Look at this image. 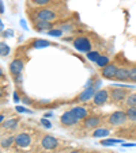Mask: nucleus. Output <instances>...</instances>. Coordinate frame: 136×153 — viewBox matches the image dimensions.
I'll return each instance as SVG.
<instances>
[{"label": "nucleus", "mask_w": 136, "mask_h": 153, "mask_svg": "<svg viewBox=\"0 0 136 153\" xmlns=\"http://www.w3.org/2000/svg\"><path fill=\"white\" fill-rule=\"evenodd\" d=\"M129 69L128 67H119V71H117L116 75V80L119 81H127L129 80Z\"/></svg>", "instance_id": "nucleus-16"}, {"label": "nucleus", "mask_w": 136, "mask_h": 153, "mask_svg": "<svg viewBox=\"0 0 136 153\" xmlns=\"http://www.w3.org/2000/svg\"><path fill=\"white\" fill-rule=\"evenodd\" d=\"M129 81L136 83V65L135 67H131V69H129Z\"/></svg>", "instance_id": "nucleus-28"}, {"label": "nucleus", "mask_w": 136, "mask_h": 153, "mask_svg": "<svg viewBox=\"0 0 136 153\" xmlns=\"http://www.w3.org/2000/svg\"><path fill=\"white\" fill-rule=\"evenodd\" d=\"M33 27L37 31H49L53 29V23L49 22H42V20H34L33 22Z\"/></svg>", "instance_id": "nucleus-15"}, {"label": "nucleus", "mask_w": 136, "mask_h": 153, "mask_svg": "<svg viewBox=\"0 0 136 153\" xmlns=\"http://www.w3.org/2000/svg\"><path fill=\"white\" fill-rule=\"evenodd\" d=\"M68 153H80V152H79V150H70Z\"/></svg>", "instance_id": "nucleus-33"}, {"label": "nucleus", "mask_w": 136, "mask_h": 153, "mask_svg": "<svg viewBox=\"0 0 136 153\" xmlns=\"http://www.w3.org/2000/svg\"><path fill=\"white\" fill-rule=\"evenodd\" d=\"M102 123V118L98 115H90L89 118H86L83 121V127L87 130H95L99 127V125Z\"/></svg>", "instance_id": "nucleus-11"}, {"label": "nucleus", "mask_w": 136, "mask_h": 153, "mask_svg": "<svg viewBox=\"0 0 136 153\" xmlns=\"http://www.w3.org/2000/svg\"><path fill=\"white\" fill-rule=\"evenodd\" d=\"M101 53L99 52H97V50H93V52H89L86 54V57H87V60L89 61H91V62H97L98 61V58L101 57Z\"/></svg>", "instance_id": "nucleus-21"}, {"label": "nucleus", "mask_w": 136, "mask_h": 153, "mask_svg": "<svg viewBox=\"0 0 136 153\" xmlns=\"http://www.w3.org/2000/svg\"><path fill=\"white\" fill-rule=\"evenodd\" d=\"M15 145L22 149L25 148H29L32 145V137L29 136L27 133H19L15 136Z\"/></svg>", "instance_id": "nucleus-12"}, {"label": "nucleus", "mask_w": 136, "mask_h": 153, "mask_svg": "<svg viewBox=\"0 0 136 153\" xmlns=\"http://www.w3.org/2000/svg\"><path fill=\"white\" fill-rule=\"evenodd\" d=\"M109 100H110V92H109V90H105V88H102V90L97 91V94L94 95L93 104H94V106H97V107H101V106H104V104H106Z\"/></svg>", "instance_id": "nucleus-6"}, {"label": "nucleus", "mask_w": 136, "mask_h": 153, "mask_svg": "<svg viewBox=\"0 0 136 153\" xmlns=\"http://www.w3.org/2000/svg\"><path fill=\"white\" fill-rule=\"evenodd\" d=\"M23 67H25V62L22 58H15V60L11 61V64H10V73H11L14 77H18V76L22 75V72H23Z\"/></svg>", "instance_id": "nucleus-10"}, {"label": "nucleus", "mask_w": 136, "mask_h": 153, "mask_svg": "<svg viewBox=\"0 0 136 153\" xmlns=\"http://www.w3.org/2000/svg\"><path fill=\"white\" fill-rule=\"evenodd\" d=\"M110 134V130L107 127H98V129L93 130V137L94 138H105Z\"/></svg>", "instance_id": "nucleus-17"}, {"label": "nucleus", "mask_w": 136, "mask_h": 153, "mask_svg": "<svg viewBox=\"0 0 136 153\" xmlns=\"http://www.w3.org/2000/svg\"><path fill=\"white\" fill-rule=\"evenodd\" d=\"M98 85L99 83H97L95 85H91V87H87L86 90H83L80 94L78 95V98H76V100L80 102V103H86V102H90L94 99V95L97 94V91H98Z\"/></svg>", "instance_id": "nucleus-5"}, {"label": "nucleus", "mask_w": 136, "mask_h": 153, "mask_svg": "<svg viewBox=\"0 0 136 153\" xmlns=\"http://www.w3.org/2000/svg\"><path fill=\"white\" fill-rule=\"evenodd\" d=\"M128 121V117H127V113L125 111H114V113L109 114L106 118V122L113 127H120L122 125H125Z\"/></svg>", "instance_id": "nucleus-2"}, {"label": "nucleus", "mask_w": 136, "mask_h": 153, "mask_svg": "<svg viewBox=\"0 0 136 153\" xmlns=\"http://www.w3.org/2000/svg\"><path fill=\"white\" fill-rule=\"evenodd\" d=\"M34 6L40 7V8H44V7H47V6H50V4L55 3V0H30Z\"/></svg>", "instance_id": "nucleus-18"}, {"label": "nucleus", "mask_w": 136, "mask_h": 153, "mask_svg": "<svg viewBox=\"0 0 136 153\" xmlns=\"http://www.w3.org/2000/svg\"><path fill=\"white\" fill-rule=\"evenodd\" d=\"M0 10H2V14H4V6H3V3L0 4Z\"/></svg>", "instance_id": "nucleus-32"}, {"label": "nucleus", "mask_w": 136, "mask_h": 153, "mask_svg": "<svg viewBox=\"0 0 136 153\" xmlns=\"http://www.w3.org/2000/svg\"><path fill=\"white\" fill-rule=\"evenodd\" d=\"M63 30L61 29H52V30H49L48 31V34L49 35H52V37H61V34H63Z\"/></svg>", "instance_id": "nucleus-27"}, {"label": "nucleus", "mask_w": 136, "mask_h": 153, "mask_svg": "<svg viewBox=\"0 0 136 153\" xmlns=\"http://www.w3.org/2000/svg\"><path fill=\"white\" fill-rule=\"evenodd\" d=\"M14 100H15V102H18V100H19V95H18L17 92L14 94Z\"/></svg>", "instance_id": "nucleus-31"}, {"label": "nucleus", "mask_w": 136, "mask_h": 153, "mask_svg": "<svg viewBox=\"0 0 136 153\" xmlns=\"http://www.w3.org/2000/svg\"><path fill=\"white\" fill-rule=\"evenodd\" d=\"M110 100L114 102V103H121V102H125L127 98L129 96L131 91L129 88H121V87H114V88H110Z\"/></svg>", "instance_id": "nucleus-3"}, {"label": "nucleus", "mask_w": 136, "mask_h": 153, "mask_svg": "<svg viewBox=\"0 0 136 153\" xmlns=\"http://www.w3.org/2000/svg\"><path fill=\"white\" fill-rule=\"evenodd\" d=\"M41 123L47 127V129H50V127H52V123H50V122H48L47 119H41Z\"/></svg>", "instance_id": "nucleus-29"}, {"label": "nucleus", "mask_w": 136, "mask_h": 153, "mask_svg": "<svg viewBox=\"0 0 136 153\" xmlns=\"http://www.w3.org/2000/svg\"><path fill=\"white\" fill-rule=\"evenodd\" d=\"M97 67H99L102 69L104 67H106L107 64H110V58H109V56H101V57L98 58V61H97Z\"/></svg>", "instance_id": "nucleus-22"}, {"label": "nucleus", "mask_w": 136, "mask_h": 153, "mask_svg": "<svg viewBox=\"0 0 136 153\" xmlns=\"http://www.w3.org/2000/svg\"><path fill=\"white\" fill-rule=\"evenodd\" d=\"M117 71H119V65L116 62H110L101 69V76L107 80H116Z\"/></svg>", "instance_id": "nucleus-9"}, {"label": "nucleus", "mask_w": 136, "mask_h": 153, "mask_svg": "<svg viewBox=\"0 0 136 153\" xmlns=\"http://www.w3.org/2000/svg\"><path fill=\"white\" fill-rule=\"evenodd\" d=\"M59 145H60V141L50 134H47L41 138V146L45 150H55L59 148Z\"/></svg>", "instance_id": "nucleus-8"}, {"label": "nucleus", "mask_w": 136, "mask_h": 153, "mask_svg": "<svg viewBox=\"0 0 136 153\" xmlns=\"http://www.w3.org/2000/svg\"><path fill=\"white\" fill-rule=\"evenodd\" d=\"M8 53H10V48L7 46L4 42H2V45H0V54L4 57V56H7Z\"/></svg>", "instance_id": "nucleus-26"}, {"label": "nucleus", "mask_w": 136, "mask_h": 153, "mask_svg": "<svg viewBox=\"0 0 136 153\" xmlns=\"http://www.w3.org/2000/svg\"><path fill=\"white\" fill-rule=\"evenodd\" d=\"M119 142H122L121 140H117V138H112V140H102L99 144L104 145V146H110V145H116Z\"/></svg>", "instance_id": "nucleus-24"}, {"label": "nucleus", "mask_w": 136, "mask_h": 153, "mask_svg": "<svg viewBox=\"0 0 136 153\" xmlns=\"http://www.w3.org/2000/svg\"><path fill=\"white\" fill-rule=\"evenodd\" d=\"M18 126H19V118H11L2 123V129L7 130V131H15Z\"/></svg>", "instance_id": "nucleus-14"}, {"label": "nucleus", "mask_w": 136, "mask_h": 153, "mask_svg": "<svg viewBox=\"0 0 136 153\" xmlns=\"http://www.w3.org/2000/svg\"><path fill=\"white\" fill-rule=\"evenodd\" d=\"M124 104L127 107H136V92H131L127 100L124 102Z\"/></svg>", "instance_id": "nucleus-19"}, {"label": "nucleus", "mask_w": 136, "mask_h": 153, "mask_svg": "<svg viewBox=\"0 0 136 153\" xmlns=\"http://www.w3.org/2000/svg\"><path fill=\"white\" fill-rule=\"evenodd\" d=\"M72 45H74V48L80 53H86L87 54L89 52H91V41H90L87 37H84V35L75 38Z\"/></svg>", "instance_id": "nucleus-4"}, {"label": "nucleus", "mask_w": 136, "mask_h": 153, "mask_svg": "<svg viewBox=\"0 0 136 153\" xmlns=\"http://www.w3.org/2000/svg\"><path fill=\"white\" fill-rule=\"evenodd\" d=\"M49 45L50 43L45 39H38V41H34V42H33V46L34 48H47V46H49Z\"/></svg>", "instance_id": "nucleus-25"}, {"label": "nucleus", "mask_w": 136, "mask_h": 153, "mask_svg": "<svg viewBox=\"0 0 136 153\" xmlns=\"http://www.w3.org/2000/svg\"><path fill=\"white\" fill-rule=\"evenodd\" d=\"M12 144H15V136H10L7 138H2V148H10Z\"/></svg>", "instance_id": "nucleus-23"}, {"label": "nucleus", "mask_w": 136, "mask_h": 153, "mask_svg": "<svg viewBox=\"0 0 136 153\" xmlns=\"http://www.w3.org/2000/svg\"><path fill=\"white\" fill-rule=\"evenodd\" d=\"M127 117H128V121L131 122H136V107H127Z\"/></svg>", "instance_id": "nucleus-20"}, {"label": "nucleus", "mask_w": 136, "mask_h": 153, "mask_svg": "<svg viewBox=\"0 0 136 153\" xmlns=\"http://www.w3.org/2000/svg\"><path fill=\"white\" fill-rule=\"evenodd\" d=\"M71 110H72L74 115H75L79 121H84L86 118H89L90 117L89 110H87L86 107H83V106H75V107H72Z\"/></svg>", "instance_id": "nucleus-13"}, {"label": "nucleus", "mask_w": 136, "mask_h": 153, "mask_svg": "<svg viewBox=\"0 0 136 153\" xmlns=\"http://www.w3.org/2000/svg\"><path fill=\"white\" fill-rule=\"evenodd\" d=\"M60 123L63 125V126H65V127H72V126H75V125L79 123V119L74 115L72 110H67V111H64V113L61 114Z\"/></svg>", "instance_id": "nucleus-7"}, {"label": "nucleus", "mask_w": 136, "mask_h": 153, "mask_svg": "<svg viewBox=\"0 0 136 153\" xmlns=\"http://www.w3.org/2000/svg\"><path fill=\"white\" fill-rule=\"evenodd\" d=\"M33 19L34 20H42V22H49L53 23L59 19V14L52 8L44 7V8H37L33 14Z\"/></svg>", "instance_id": "nucleus-1"}, {"label": "nucleus", "mask_w": 136, "mask_h": 153, "mask_svg": "<svg viewBox=\"0 0 136 153\" xmlns=\"http://www.w3.org/2000/svg\"><path fill=\"white\" fill-rule=\"evenodd\" d=\"M22 81H23V79H22V75H20V76H18V77H15V83H18V84H22Z\"/></svg>", "instance_id": "nucleus-30"}]
</instances>
